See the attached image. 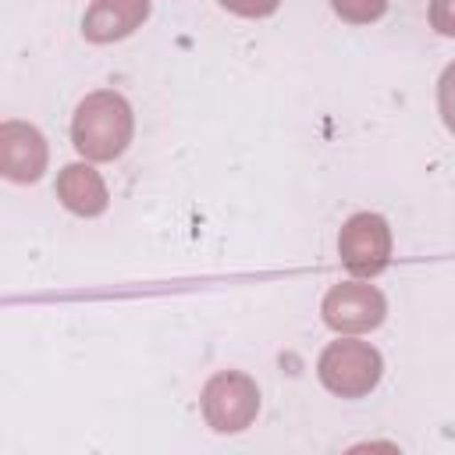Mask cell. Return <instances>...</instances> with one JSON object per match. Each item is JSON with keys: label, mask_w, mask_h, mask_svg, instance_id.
<instances>
[{"label": "cell", "mask_w": 455, "mask_h": 455, "mask_svg": "<svg viewBox=\"0 0 455 455\" xmlns=\"http://www.w3.org/2000/svg\"><path fill=\"white\" fill-rule=\"evenodd\" d=\"M135 139V110L117 89H92L71 114V146L82 160L110 164Z\"/></svg>", "instance_id": "obj_1"}, {"label": "cell", "mask_w": 455, "mask_h": 455, "mask_svg": "<svg viewBox=\"0 0 455 455\" xmlns=\"http://www.w3.org/2000/svg\"><path fill=\"white\" fill-rule=\"evenodd\" d=\"M384 377V355L363 334H338L316 355V380L338 398H366Z\"/></svg>", "instance_id": "obj_2"}, {"label": "cell", "mask_w": 455, "mask_h": 455, "mask_svg": "<svg viewBox=\"0 0 455 455\" xmlns=\"http://www.w3.org/2000/svg\"><path fill=\"white\" fill-rule=\"evenodd\" d=\"M199 412L213 434H242L259 416V384L245 370H217L199 391Z\"/></svg>", "instance_id": "obj_3"}, {"label": "cell", "mask_w": 455, "mask_h": 455, "mask_svg": "<svg viewBox=\"0 0 455 455\" xmlns=\"http://www.w3.org/2000/svg\"><path fill=\"white\" fill-rule=\"evenodd\" d=\"M391 252H395L391 224L373 210L352 213L338 231V259L352 277L373 281L391 267Z\"/></svg>", "instance_id": "obj_4"}, {"label": "cell", "mask_w": 455, "mask_h": 455, "mask_svg": "<svg viewBox=\"0 0 455 455\" xmlns=\"http://www.w3.org/2000/svg\"><path fill=\"white\" fill-rule=\"evenodd\" d=\"M320 316L334 334H370L387 320V299L366 277H352L327 288Z\"/></svg>", "instance_id": "obj_5"}, {"label": "cell", "mask_w": 455, "mask_h": 455, "mask_svg": "<svg viewBox=\"0 0 455 455\" xmlns=\"http://www.w3.org/2000/svg\"><path fill=\"white\" fill-rule=\"evenodd\" d=\"M50 167V142L32 121L7 117L0 124V174L14 185H36Z\"/></svg>", "instance_id": "obj_6"}, {"label": "cell", "mask_w": 455, "mask_h": 455, "mask_svg": "<svg viewBox=\"0 0 455 455\" xmlns=\"http://www.w3.org/2000/svg\"><path fill=\"white\" fill-rule=\"evenodd\" d=\"M153 14V0H92L82 14V36L92 46H110L135 36Z\"/></svg>", "instance_id": "obj_7"}, {"label": "cell", "mask_w": 455, "mask_h": 455, "mask_svg": "<svg viewBox=\"0 0 455 455\" xmlns=\"http://www.w3.org/2000/svg\"><path fill=\"white\" fill-rule=\"evenodd\" d=\"M53 192L60 199V206L75 217H103L107 206H110V188L103 181V174L92 167V160H75V164H64L57 171V181H53Z\"/></svg>", "instance_id": "obj_8"}, {"label": "cell", "mask_w": 455, "mask_h": 455, "mask_svg": "<svg viewBox=\"0 0 455 455\" xmlns=\"http://www.w3.org/2000/svg\"><path fill=\"white\" fill-rule=\"evenodd\" d=\"M331 11L348 25H373L387 14V0H331Z\"/></svg>", "instance_id": "obj_9"}, {"label": "cell", "mask_w": 455, "mask_h": 455, "mask_svg": "<svg viewBox=\"0 0 455 455\" xmlns=\"http://www.w3.org/2000/svg\"><path fill=\"white\" fill-rule=\"evenodd\" d=\"M437 114H441L444 128L455 135V60L444 64V71L437 78Z\"/></svg>", "instance_id": "obj_10"}, {"label": "cell", "mask_w": 455, "mask_h": 455, "mask_svg": "<svg viewBox=\"0 0 455 455\" xmlns=\"http://www.w3.org/2000/svg\"><path fill=\"white\" fill-rule=\"evenodd\" d=\"M427 21L437 36L455 39V0H430L427 7Z\"/></svg>", "instance_id": "obj_11"}, {"label": "cell", "mask_w": 455, "mask_h": 455, "mask_svg": "<svg viewBox=\"0 0 455 455\" xmlns=\"http://www.w3.org/2000/svg\"><path fill=\"white\" fill-rule=\"evenodd\" d=\"M217 4L238 18H256V21L277 14V7H281V0H217Z\"/></svg>", "instance_id": "obj_12"}]
</instances>
